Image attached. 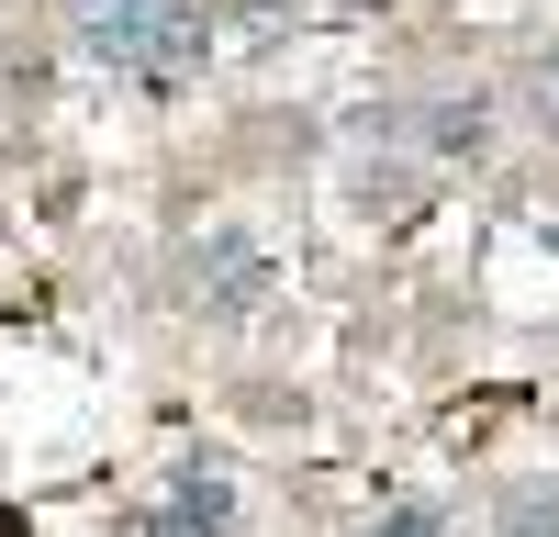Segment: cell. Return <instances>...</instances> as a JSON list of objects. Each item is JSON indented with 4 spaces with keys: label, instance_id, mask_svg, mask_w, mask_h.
I'll use <instances>...</instances> for the list:
<instances>
[{
    "label": "cell",
    "instance_id": "6da1fadb",
    "mask_svg": "<svg viewBox=\"0 0 559 537\" xmlns=\"http://www.w3.org/2000/svg\"><path fill=\"white\" fill-rule=\"evenodd\" d=\"M191 302L213 313V325H236V313L269 302V247L247 236V224H213V236L191 247Z\"/></svg>",
    "mask_w": 559,
    "mask_h": 537
},
{
    "label": "cell",
    "instance_id": "7a4b0ae2",
    "mask_svg": "<svg viewBox=\"0 0 559 537\" xmlns=\"http://www.w3.org/2000/svg\"><path fill=\"white\" fill-rule=\"evenodd\" d=\"M224 526H236V481L213 460H179L157 481V504H146V537H224Z\"/></svg>",
    "mask_w": 559,
    "mask_h": 537
},
{
    "label": "cell",
    "instance_id": "3957f363",
    "mask_svg": "<svg viewBox=\"0 0 559 537\" xmlns=\"http://www.w3.org/2000/svg\"><path fill=\"white\" fill-rule=\"evenodd\" d=\"M57 12H68V45L90 68H123L134 79V57H146V34H157L168 0H57Z\"/></svg>",
    "mask_w": 559,
    "mask_h": 537
},
{
    "label": "cell",
    "instance_id": "277c9868",
    "mask_svg": "<svg viewBox=\"0 0 559 537\" xmlns=\"http://www.w3.org/2000/svg\"><path fill=\"white\" fill-rule=\"evenodd\" d=\"M202 68H213V12H202V0H168L157 34H146V57H134V79L179 90V79H202Z\"/></svg>",
    "mask_w": 559,
    "mask_h": 537
},
{
    "label": "cell",
    "instance_id": "5b68a950",
    "mask_svg": "<svg viewBox=\"0 0 559 537\" xmlns=\"http://www.w3.org/2000/svg\"><path fill=\"white\" fill-rule=\"evenodd\" d=\"M414 134H426V157L459 168V157H492V134H503V102L492 90H448V102L414 112Z\"/></svg>",
    "mask_w": 559,
    "mask_h": 537
},
{
    "label": "cell",
    "instance_id": "8992f818",
    "mask_svg": "<svg viewBox=\"0 0 559 537\" xmlns=\"http://www.w3.org/2000/svg\"><path fill=\"white\" fill-rule=\"evenodd\" d=\"M358 537H459V526H448V504H437V492H392V504L369 515Z\"/></svg>",
    "mask_w": 559,
    "mask_h": 537
},
{
    "label": "cell",
    "instance_id": "52a82bcc",
    "mask_svg": "<svg viewBox=\"0 0 559 537\" xmlns=\"http://www.w3.org/2000/svg\"><path fill=\"white\" fill-rule=\"evenodd\" d=\"M503 537H559V481H515L503 492Z\"/></svg>",
    "mask_w": 559,
    "mask_h": 537
},
{
    "label": "cell",
    "instance_id": "ba28073f",
    "mask_svg": "<svg viewBox=\"0 0 559 537\" xmlns=\"http://www.w3.org/2000/svg\"><path fill=\"white\" fill-rule=\"evenodd\" d=\"M358 202L381 213V202H414V168H358Z\"/></svg>",
    "mask_w": 559,
    "mask_h": 537
},
{
    "label": "cell",
    "instance_id": "9c48e42d",
    "mask_svg": "<svg viewBox=\"0 0 559 537\" xmlns=\"http://www.w3.org/2000/svg\"><path fill=\"white\" fill-rule=\"evenodd\" d=\"M537 123H559V57L537 68Z\"/></svg>",
    "mask_w": 559,
    "mask_h": 537
},
{
    "label": "cell",
    "instance_id": "30bf717a",
    "mask_svg": "<svg viewBox=\"0 0 559 537\" xmlns=\"http://www.w3.org/2000/svg\"><path fill=\"white\" fill-rule=\"evenodd\" d=\"M247 12H302V0H247Z\"/></svg>",
    "mask_w": 559,
    "mask_h": 537
}]
</instances>
